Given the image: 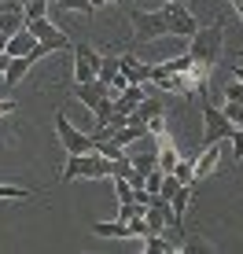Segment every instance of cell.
<instances>
[{"mask_svg":"<svg viewBox=\"0 0 243 254\" xmlns=\"http://www.w3.org/2000/svg\"><path fill=\"white\" fill-rule=\"evenodd\" d=\"M70 52H74V81H92L100 63H103V56L92 45H85V41H77Z\"/></svg>","mask_w":243,"mask_h":254,"instance_id":"7","label":"cell"},{"mask_svg":"<svg viewBox=\"0 0 243 254\" xmlns=\"http://www.w3.org/2000/svg\"><path fill=\"white\" fill-rule=\"evenodd\" d=\"M56 7H63V11H81V15H92L96 7H92V0H56Z\"/></svg>","mask_w":243,"mask_h":254,"instance_id":"23","label":"cell"},{"mask_svg":"<svg viewBox=\"0 0 243 254\" xmlns=\"http://www.w3.org/2000/svg\"><path fill=\"white\" fill-rule=\"evenodd\" d=\"M33 45H37V37H33V33L22 26V30H15L11 37H7L4 52H7V56H30V52H33Z\"/></svg>","mask_w":243,"mask_h":254,"instance_id":"11","label":"cell"},{"mask_svg":"<svg viewBox=\"0 0 243 254\" xmlns=\"http://www.w3.org/2000/svg\"><path fill=\"white\" fill-rule=\"evenodd\" d=\"M229 144H232V162H240V159H243V126H236V129H232Z\"/></svg>","mask_w":243,"mask_h":254,"instance_id":"27","label":"cell"},{"mask_svg":"<svg viewBox=\"0 0 243 254\" xmlns=\"http://www.w3.org/2000/svg\"><path fill=\"white\" fill-rule=\"evenodd\" d=\"M118 70H122V77L133 81V85H147V81H151V63L136 59L133 52H122V56H118Z\"/></svg>","mask_w":243,"mask_h":254,"instance_id":"9","label":"cell"},{"mask_svg":"<svg viewBox=\"0 0 243 254\" xmlns=\"http://www.w3.org/2000/svg\"><path fill=\"white\" fill-rule=\"evenodd\" d=\"M56 136H59V144L66 147V155H81V151H92V147H96V140L89 133H81V129H74L63 111L56 115Z\"/></svg>","mask_w":243,"mask_h":254,"instance_id":"6","label":"cell"},{"mask_svg":"<svg viewBox=\"0 0 243 254\" xmlns=\"http://www.w3.org/2000/svg\"><path fill=\"white\" fill-rule=\"evenodd\" d=\"M221 48H225V15H218L210 26H199L192 37H188V56H192V63L203 66V70L218 66Z\"/></svg>","mask_w":243,"mask_h":254,"instance_id":"1","label":"cell"},{"mask_svg":"<svg viewBox=\"0 0 243 254\" xmlns=\"http://www.w3.org/2000/svg\"><path fill=\"white\" fill-rule=\"evenodd\" d=\"M232 129L236 126L225 118V111L210 96H203V144H225V140L232 136Z\"/></svg>","mask_w":243,"mask_h":254,"instance_id":"4","label":"cell"},{"mask_svg":"<svg viewBox=\"0 0 243 254\" xmlns=\"http://www.w3.org/2000/svg\"><path fill=\"white\" fill-rule=\"evenodd\" d=\"M232 77H236V81H243V66H236V70H232Z\"/></svg>","mask_w":243,"mask_h":254,"instance_id":"32","label":"cell"},{"mask_svg":"<svg viewBox=\"0 0 243 254\" xmlns=\"http://www.w3.org/2000/svg\"><path fill=\"white\" fill-rule=\"evenodd\" d=\"M144 96H147V85H133V81H129L125 89H122V96H118V100H111V103H115V111H122V115H129V111H133L136 103L144 100Z\"/></svg>","mask_w":243,"mask_h":254,"instance_id":"13","label":"cell"},{"mask_svg":"<svg viewBox=\"0 0 243 254\" xmlns=\"http://www.w3.org/2000/svg\"><path fill=\"white\" fill-rule=\"evenodd\" d=\"M162 111H166V103H162V100H155V96H144V100L136 103L133 111H129V122H151V118H159Z\"/></svg>","mask_w":243,"mask_h":254,"instance_id":"12","label":"cell"},{"mask_svg":"<svg viewBox=\"0 0 243 254\" xmlns=\"http://www.w3.org/2000/svg\"><path fill=\"white\" fill-rule=\"evenodd\" d=\"M111 111H115V103H111L107 96H103V100L96 103V107H92V118H96V126H103V122L111 118Z\"/></svg>","mask_w":243,"mask_h":254,"instance_id":"25","label":"cell"},{"mask_svg":"<svg viewBox=\"0 0 243 254\" xmlns=\"http://www.w3.org/2000/svg\"><path fill=\"white\" fill-rule=\"evenodd\" d=\"M240 59H243V52H240Z\"/></svg>","mask_w":243,"mask_h":254,"instance_id":"36","label":"cell"},{"mask_svg":"<svg viewBox=\"0 0 243 254\" xmlns=\"http://www.w3.org/2000/svg\"><path fill=\"white\" fill-rule=\"evenodd\" d=\"M166 19H170V33L173 37H192V33L199 30V22H195V15L184 7V0H166Z\"/></svg>","mask_w":243,"mask_h":254,"instance_id":"8","label":"cell"},{"mask_svg":"<svg viewBox=\"0 0 243 254\" xmlns=\"http://www.w3.org/2000/svg\"><path fill=\"white\" fill-rule=\"evenodd\" d=\"M4 45H7V33H0V52H4Z\"/></svg>","mask_w":243,"mask_h":254,"instance_id":"33","label":"cell"},{"mask_svg":"<svg viewBox=\"0 0 243 254\" xmlns=\"http://www.w3.org/2000/svg\"><path fill=\"white\" fill-rule=\"evenodd\" d=\"M107 177V159L92 147V151H81V155H70L63 166V185H70V181H100Z\"/></svg>","mask_w":243,"mask_h":254,"instance_id":"2","label":"cell"},{"mask_svg":"<svg viewBox=\"0 0 243 254\" xmlns=\"http://www.w3.org/2000/svg\"><path fill=\"white\" fill-rule=\"evenodd\" d=\"M170 173L181 181V185H195V166H192V159H177V166H173Z\"/></svg>","mask_w":243,"mask_h":254,"instance_id":"19","label":"cell"},{"mask_svg":"<svg viewBox=\"0 0 243 254\" xmlns=\"http://www.w3.org/2000/svg\"><path fill=\"white\" fill-rule=\"evenodd\" d=\"M45 11H48V0H22V15H26V22H30V19H41Z\"/></svg>","mask_w":243,"mask_h":254,"instance_id":"22","label":"cell"},{"mask_svg":"<svg viewBox=\"0 0 243 254\" xmlns=\"http://www.w3.org/2000/svg\"><path fill=\"white\" fill-rule=\"evenodd\" d=\"M100 4H107V0H92V7H100Z\"/></svg>","mask_w":243,"mask_h":254,"instance_id":"34","label":"cell"},{"mask_svg":"<svg viewBox=\"0 0 243 254\" xmlns=\"http://www.w3.org/2000/svg\"><path fill=\"white\" fill-rule=\"evenodd\" d=\"M7 59H11V56H7V52H0V74H4V66H7Z\"/></svg>","mask_w":243,"mask_h":254,"instance_id":"31","label":"cell"},{"mask_svg":"<svg viewBox=\"0 0 243 254\" xmlns=\"http://www.w3.org/2000/svg\"><path fill=\"white\" fill-rule=\"evenodd\" d=\"M177 159H181V155H177V147L159 144V170H162V173H170L173 166H177Z\"/></svg>","mask_w":243,"mask_h":254,"instance_id":"20","label":"cell"},{"mask_svg":"<svg viewBox=\"0 0 243 254\" xmlns=\"http://www.w3.org/2000/svg\"><path fill=\"white\" fill-rule=\"evenodd\" d=\"M125 225H129V236H140V240L151 232V229H147V221H144V214H140V217H129Z\"/></svg>","mask_w":243,"mask_h":254,"instance_id":"28","label":"cell"},{"mask_svg":"<svg viewBox=\"0 0 243 254\" xmlns=\"http://www.w3.org/2000/svg\"><path fill=\"white\" fill-rule=\"evenodd\" d=\"M74 96H77V103H85V107H96V103L103 100V81H74Z\"/></svg>","mask_w":243,"mask_h":254,"instance_id":"10","label":"cell"},{"mask_svg":"<svg viewBox=\"0 0 243 254\" xmlns=\"http://www.w3.org/2000/svg\"><path fill=\"white\" fill-rule=\"evenodd\" d=\"M129 22H133V45H147L170 33L166 11H129Z\"/></svg>","mask_w":243,"mask_h":254,"instance_id":"3","label":"cell"},{"mask_svg":"<svg viewBox=\"0 0 243 254\" xmlns=\"http://www.w3.org/2000/svg\"><path fill=\"white\" fill-rule=\"evenodd\" d=\"M92 236H103V240H125L129 225L118 221V217H115V221H96V225H92Z\"/></svg>","mask_w":243,"mask_h":254,"instance_id":"16","label":"cell"},{"mask_svg":"<svg viewBox=\"0 0 243 254\" xmlns=\"http://www.w3.org/2000/svg\"><path fill=\"white\" fill-rule=\"evenodd\" d=\"M26 30L37 37V45L45 48V52H70V48H74L70 33H63L56 22H48V15H41V19H30V22H26Z\"/></svg>","mask_w":243,"mask_h":254,"instance_id":"5","label":"cell"},{"mask_svg":"<svg viewBox=\"0 0 243 254\" xmlns=\"http://www.w3.org/2000/svg\"><path fill=\"white\" fill-rule=\"evenodd\" d=\"M225 100H232V103H243V81H236V77H232V85L225 89Z\"/></svg>","mask_w":243,"mask_h":254,"instance_id":"29","label":"cell"},{"mask_svg":"<svg viewBox=\"0 0 243 254\" xmlns=\"http://www.w3.org/2000/svg\"><path fill=\"white\" fill-rule=\"evenodd\" d=\"M115 181V195H118V203H133V185H129L125 177H111Z\"/></svg>","mask_w":243,"mask_h":254,"instance_id":"24","label":"cell"},{"mask_svg":"<svg viewBox=\"0 0 243 254\" xmlns=\"http://www.w3.org/2000/svg\"><path fill=\"white\" fill-rule=\"evenodd\" d=\"M26 26V15L22 11H0V33H7L11 37L15 30H22Z\"/></svg>","mask_w":243,"mask_h":254,"instance_id":"17","label":"cell"},{"mask_svg":"<svg viewBox=\"0 0 243 254\" xmlns=\"http://www.w3.org/2000/svg\"><path fill=\"white\" fill-rule=\"evenodd\" d=\"M225 118L232 122V126H243V103H232V100H225Z\"/></svg>","mask_w":243,"mask_h":254,"instance_id":"26","label":"cell"},{"mask_svg":"<svg viewBox=\"0 0 243 254\" xmlns=\"http://www.w3.org/2000/svg\"><path fill=\"white\" fill-rule=\"evenodd\" d=\"M15 111H19V103H15V100H0V118H4V115H15Z\"/></svg>","mask_w":243,"mask_h":254,"instance_id":"30","label":"cell"},{"mask_svg":"<svg viewBox=\"0 0 243 254\" xmlns=\"http://www.w3.org/2000/svg\"><path fill=\"white\" fill-rule=\"evenodd\" d=\"M115 77H118V56H103V63H100V70H96V81L111 85Z\"/></svg>","mask_w":243,"mask_h":254,"instance_id":"18","label":"cell"},{"mask_svg":"<svg viewBox=\"0 0 243 254\" xmlns=\"http://www.w3.org/2000/svg\"><path fill=\"white\" fill-rule=\"evenodd\" d=\"M30 56H11L7 59V66H4V89H15V85L26 77V70H30Z\"/></svg>","mask_w":243,"mask_h":254,"instance_id":"14","label":"cell"},{"mask_svg":"<svg viewBox=\"0 0 243 254\" xmlns=\"http://www.w3.org/2000/svg\"><path fill=\"white\" fill-rule=\"evenodd\" d=\"M162 70H166V74H184V70H192V56H177V59H166V63H159Z\"/></svg>","mask_w":243,"mask_h":254,"instance_id":"21","label":"cell"},{"mask_svg":"<svg viewBox=\"0 0 243 254\" xmlns=\"http://www.w3.org/2000/svg\"><path fill=\"white\" fill-rule=\"evenodd\" d=\"M115 4H125V0H115Z\"/></svg>","mask_w":243,"mask_h":254,"instance_id":"35","label":"cell"},{"mask_svg":"<svg viewBox=\"0 0 243 254\" xmlns=\"http://www.w3.org/2000/svg\"><path fill=\"white\" fill-rule=\"evenodd\" d=\"M192 199H195V188H192V185H181V188L170 195V210H173V217H177V221L192 210Z\"/></svg>","mask_w":243,"mask_h":254,"instance_id":"15","label":"cell"}]
</instances>
